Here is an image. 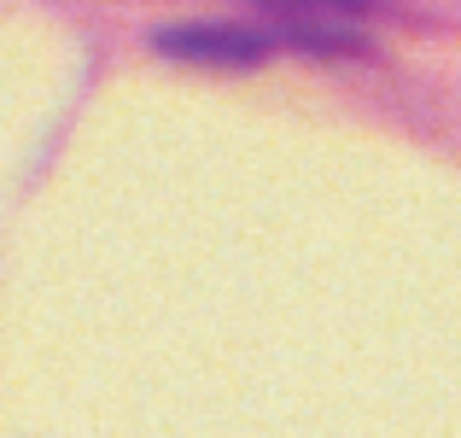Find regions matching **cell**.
Returning a JSON list of instances; mask_svg holds the SVG:
<instances>
[{
	"mask_svg": "<svg viewBox=\"0 0 461 438\" xmlns=\"http://www.w3.org/2000/svg\"><path fill=\"white\" fill-rule=\"evenodd\" d=\"M164 53L204 59V65H258L275 47H310L293 30H246V23H199V30H164L158 35Z\"/></svg>",
	"mask_w": 461,
	"mask_h": 438,
	"instance_id": "obj_1",
	"label": "cell"
},
{
	"mask_svg": "<svg viewBox=\"0 0 461 438\" xmlns=\"http://www.w3.org/2000/svg\"><path fill=\"white\" fill-rule=\"evenodd\" d=\"M269 12H286L298 30H321V18H345V12H368V0H258Z\"/></svg>",
	"mask_w": 461,
	"mask_h": 438,
	"instance_id": "obj_2",
	"label": "cell"
}]
</instances>
